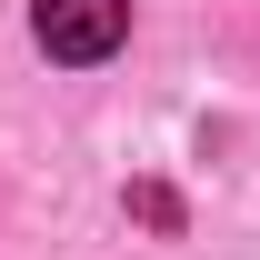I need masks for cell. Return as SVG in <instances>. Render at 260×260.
Segmentation results:
<instances>
[{
  "label": "cell",
  "instance_id": "6da1fadb",
  "mask_svg": "<svg viewBox=\"0 0 260 260\" xmlns=\"http://www.w3.org/2000/svg\"><path fill=\"white\" fill-rule=\"evenodd\" d=\"M30 30L50 60H110L130 30V0H30Z\"/></svg>",
  "mask_w": 260,
  "mask_h": 260
}]
</instances>
